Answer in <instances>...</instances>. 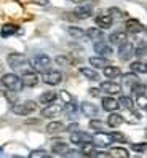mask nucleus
<instances>
[{
	"label": "nucleus",
	"mask_w": 147,
	"mask_h": 158,
	"mask_svg": "<svg viewBox=\"0 0 147 158\" xmlns=\"http://www.w3.org/2000/svg\"><path fill=\"white\" fill-rule=\"evenodd\" d=\"M125 27H126V32H130V34H141V32H144V26L137 19H128Z\"/></svg>",
	"instance_id": "nucleus-16"
},
{
	"label": "nucleus",
	"mask_w": 147,
	"mask_h": 158,
	"mask_svg": "<svg viewBox=\"0 0 147 158\" xmlns=\"http://www.w3.org/2000/svg\"><path fill=\"white\" fill-rule=\"evenodd\" d=\"M130 69L134 73H147V62L144 61H134L130 64Z\"/></svg>",
	"instance_id": "nucleus-26"
},
{
	"label": "nucleus",
	"mask_w": 147,
	"mask_h": 158,
	"mask_svg": "<svg viewBox=\"0 0 147 158\" xmlns=\"http://www.w3.org/2000/svg\"><path fill=\"white\" fill-rule=\"evenodd\" d=\"M93 13V6L91 5H83V6H78L75 11H74V16L77 18V19H86V18L91 16Z\"/></svg>",
	"instance_id": "nucleus-17"
},
{
	"label": "nucleus",
	"mask_w": 147,
	"mask_h": 158,
	"mask_svg": "<svg viewBox=\"0 0 147 158\" xmlns=\"http://www.w3.org/2000/svg\"><path fill=\"white\" fill-rule=\"evenodd\" d=\"M110 136H112V139H114V142H120V144H125L128 139H126V136L123 134V133H110Z\"/></svg>",
	"instance_id": "nucleus-39"
},
{
	"label": "nucleus",
	"mask_w": 147,
	"mask_h": 158,
	"mask_svg": "<svg viewBox=\"0 0 147 158\" xmlns=\"http://www.w3.org/2000/svg\"><path fill=\"white\" fill-rule=\"evenodd\" d=\"M18 31H19V27H18L16 24H5L2 27V31H0V35H2L3 39H8V37L18 34Z\"/></svg>",
	"instance_id": "nucleus-24"
},
{
	"label": "nucleus",
	"mask_w": 147,
	"mask_h": 158,
	"mask_svg": "<svg viewBox=\"0 0 147 158\" xmlns=\"http://www.w3.org/2000/svg\"><path fill=\"white\" fill-rule=\"evenodd\" d=\"M110 156H122V158H128L130 156V152L126 150V148H122V147H114L109 150Z\"/></svg>",
	"instance_id": "nucleus-30"
},
{
	"label": "nucleus",
	"mask_w": 147,
	"mask_h": 158,
	"mask_svg": "<svg viewBox=\"0 0 147 158\" xmlns=\"http://www.w3.org/2000/svg\"><path fill=\"white\" fill-rule=\"evenodd\" d=\"M66 129H67L69 133H74V131H77V129H78V123H77V122H74V123H70L69 126H66Z\"/></svg>",
	"instance_id": "nucleus-46"
},
{
	"label": "nucleus",
	"mask_w": 147,
	"mask_h": 158,
	"mask_svg": "<svg viewBox=\"0 0 147 158\" xmlns=\"http://www.w3.org/2000/svg\"><path fill=\"white\" fill-rule=\"evenodd\" d=\"M42 80H43V83L45 85H50V86H56V85H59V83L62 81V73L59 72V70H47L42 75Z\"/></svg>",
	"instance_id": "nucleus-5"
},
{
	"label": "nucleus",
	"mask_w": 147,
	"mask_h": 158,
	"mask_svg": "<svg viewBox=\"0 0 147 158\" xmlns=\"http://www.w3.org/2000/svg\"><path fill=\"white\" fill-rule=\"evenodd\" d=\"M0 153H2V147H0Z\"/></svg>",
	"instance_id": "nucleus-50"
},
{
	"label": "nucleus",
	"mask_w": 147,
	"mask_h": 158,
	"mask_svg": "<svg viewBox=\"0 0 147 158\" xmlns=\"http://www.w3.org/2000/svg\"><path fill=\"white\" fill-rule=\"evenodd\" d=\"M93 50H94L96 54H101V56H106V58L112 54V46L107 45L104 40H98V42H94Z\"/></svg>",
	"instance_id": "nucleus-12"
},
{
	"label": "nucleus",
	"mask_w": 147,
	"mask_h": 158,
	"mask_svg": "<svg viewBox=\"0 0 147 158\" xmlns=\"http://www.w3.org/2000/svg\"><path fill=\"white\" fill-rule=\"evenodd\" d=\"M72 2H83V0H72Z\"/></svg>",
	"instance_id": "nucleus-49"
},
{
	"label": "nucleus",
	"mask_w": 147,
	"mask_h": 158,
	"mask_svg": "<svg viewBox=\"0 0 147 158\" xmlns=\"http://www.w3.org/2000/svg\"><path fill=\"white\" fill-rule=\"evenodd\" d=\"M56 93L54 91H45V93H42V96L39 98V101L42 102V104H51V102H54L56 101Z\"/></svg>",
	"instance_id": "nucleus-27"
},
{
	"label": "nucleus",
	"mask_w": 147,
	"mask_h": 158,
	"mask_svg": "<svg viewBox=\"0 0 147 158\" xmlns=\"http://www.w3.org/2000/svg\"><path fill=\"white\" fill-rule=\"evenodd\" d=\"M128 40V35H126V32H123V31H115V32H112L109 35V42H110V45H122V43H125Z\"/></svg>",
	"instance_id": "nucleus-15"
},
{
	"label": "nucleus",
	"mask_w": 147,
	"mask_h": 158,
	"mask_svg": "<svg viewBox=\"0 0 147 158\" xmlns=\"http://www.w3.org/2000/svg\"><path fill=\"white\" fill-rule=\"evenodd\" d=\"M118 102H120V106H123V109L130 110V112H133V110H134V102H133V99H131V98H128V96H122Z\"/></svg>",
	"instance_id": "nucleus-31"
},
{
	"label": "nucleus",
	"mask_w": 147,
	"mask_h": 158,
	"mask_svg": "<svg viewBox=\"0 0 147 158\" xmlns=\"http://www.w3.org/2000/svg\"><path fill=\"white\" fill-rule=\"evenodd\" d=\"M94 23L98 27H101V29H110L114 24V19H112V16H110L107 11L104 13H99L96 18H94Z\"/></svg>",
	"instance_id": "nucleus-10"
},
{
	"label": "nucleus",
	"mask_w": 147,
	"mask_h": 158,
	"mask_svg": "<svg viewBox=\"0 0 147 158\" xmlns=\"http://www.w3.org/2000/svg\"><path fill=\"white\" fill-rule=\"evenodd\" d=\"M3 94H5V98H6V101L10 102V104H15L16 102V96H15V91H11V89H5L3 91Z\"/></svg>",
	"instance_id": "nucleus-41"
},
{
	"label": "nucleus",
	"mask_w": 147,
	"mask_h": 158,
	"mask_svg": "<svg viewBox=\"0 0 147 158\" xmlns=\"http://www.w3.org/2000/svg\"><path fill=\"white\" fill-rule=\"evenodd\" d=\"M104 75H106V78H109V80H114V78H117V77H120L122 75V70H120V67H117V66H107L104 67Z\"/></svg>",
	"instance_id": "nucleus-20"
},
{
	"label": "nucleus",
	"mask_w": 147,
	"mask_h": 158,
	"mask_svg": "<svg viewBox=\"0 0 147 158\" xmlns=\"http://www.w3.org/2000/svg\"><path fill=\"white\" fill-rule=\"evenodd\" d=\"M6 62H8V66H10L13 70H18L21 73L35 70L34 66H32V62L27 59L24 54H21V53H10V54H8V58H6Z\"/></svg>",
	"instance_id": "nucleus-1"
},
{
	"label": "nucleus",
	"mask_w": 147,
	"mask_h": 158,
	"mask_svg": "<svg viewBox=\"0 0 147 158\" xmlns=\"http://www.w3.org/2000/svg\"><path fill=\"white\" fill-rule=\"evenodd\" d=\"M51 150H53V153H56V155H66L69 152V145L66 142H56L51 147Z\"/></svg>",
	"instance_id": "nucleus-29"
},
{
	"label": "nucleus",
	"mask_w": 147,
	"mask_h": 158,
	"mask_svg": "<svg viewBox=\"0 0 147 158\" xmlns=\"http://www.w3.org/2000/svg\"><path fill=\"white\" fill-rule=\"evenodd\" d=\"M62 112H64V109H62L59 104H54V102H51V104H47V107H45V109H42V117H43V118H56V117H59Z\"/></svg>",
	"instance_id": "nucleus-6"
},
{
	"label": "nucleus",
	"mask_w": 147,
	"mask_h": 158,
	"mask_svg": "<svg viewBox=\"0 0 147 158\" xmlns=\"http://www.w3.org/2000/svg\"><path fill=\"white\" fill-rule=\"evenodd\" d=\"M93 142H94V145H99V147H107L114 142V139L110 136V133H104L103 129H101V131H98L93 136Z\"/></svg>",
	"instance_id": "nucleus-9"
},
{
	"label": "nucleus",
	"mask_w": 147,
	"mask_h": 158,
	"mask_svg": "<svg viewBox=\"0 0 147 158\" xmlns=\"http://www.w3.org/2000/svg\"><path fill=\"white\" fill-rule=\"evenodd\" d=\"M59 98H61V99H62L64 102H66V104H67V102H72V101H74V99H72V96H70V93L64 91V89H62V91L59 93Z\"/></svg>",
	"instance_id": "nucleus-44"
},
{
	"label": "nucleus",
	"mask_w": 147,
	"mask_h": 158,
	"mask_svg": "<svg viewBox=\"0 0 147 158\" xmlns=\"http://www.w3.org/2000/svg\"><path fill=\"white\" fill-rule=\"evenodd\" d=\"M136 104H137V107H139V109L147 110V94H145V93L136 96Z\"/></svg>",
	"instance_id": "nucleus-36"
},
{
	"label": "nucleus",
	"mask_w": 147,
	"mask_h": 158,
	"mask_svg": "<svg viewBox=\"0 0 147 158\" xmlns=\"http://www.w3.org/2000/svg\"><path fill=\"white\" fill-rule=\"evenodd\" d=\"M90 128L94 129V131H101V129L104 128V125H103L101 120H91V122H90Z\"/></svg>",
	"instance_id": "nucleus-42"
},
{
	"label": "nucleus",
	"mask_w": 147,
	"mask_h": 158,
	"mask_svg": "<svg viewBox=\"0 0 147 158\" xmlns=\"http://www.w3.org/2000/svg\"><path fill=\"white\" fill-rule=\"evenodd\" d=\"M120 107V102L114 98H103V109L106 112H115Z\"/></svg>",
	"instance_id": "nucleus-18"
},
{
	"label": "nucleus",
	"mask_w": 147,
	"mask_h": 158,
	"mask_svg": "<svg viewBox=\"0 0 147 158\" xmlns=\"http://www.w3.org/2000/svg\"><path fill=\"white\" fill-rule=\"evenodd\" d=\"M90 64H91L94 69H104L109 62H107V58H106V56H101V54H98V56H91V58H90Z\"/></svg>",
	"instance_id": "nucleus-21"
},
{
	"label": "nucleus",
	"mask_w": 147,
	"mask_h": 158,
	"mask_svg": "<svg viewBox=\"0 0 147 158\" xmlns=\"http://www.w3.org/2000/svg\"><path fill=\"white\" fill-rule=\"evenodd\" d=\"M11 110H13V114H16V115H23V117L24 115H31V114H34L37 110V102H34V101L15 102Z\"/></svg>",
	"instance_id": "nucleus-3"
},
{
	"label": "nucleus",
	"mask_w": 147,
	"mask_h": 158,
	"mask_svg": "<svg viewBox=\"0 0 147 158\" xmlns=\"http://www.w3.org/2000/svg\"><path fill=\"white\" fill-rule=\"evenodd\" d=\"M2 85L8 89H11L15 93H19L23 88H24V83H23V78L18 77L16 73H5L2 77Z\"/></svg>",
	"instance_id": "nucleus-2"
},
{
	"label": "nucleus",
	"mask_w": 147,
	"mask_h": 158,
	"mask_svg": "<svg viewBox=\"0 0 147 158\" xmlns=\"http://www.w3.org/2000/svg\"><path fill=\"white\" fill-rule=\"evenodd\" d=\"M90 94L94 96V98H98V96L101 94V88H91V89H90Z\"/></svg>",
	"instance_id": "nucleus-47"
},
{
	"label": "nucleus",
	"mask_w": 147,
	"mask_h": 158,
	"mask_svg": "<svg viewBox=\"0 0 147 158\" xmlns=\"http://www.w3.org/2000/svg\"><path fill=\"white\" fill-rule=\"evenodd\" d=\"M86 37L90 40H93V42H98V40H104V32L101 27H90V29L85 32Z\"/></svg>",
	"instance_id": "nucleus-19"
},
{
	"label": "nucleus",
	"mask_w": 147,
	"mask_h": 158,
	"mask_svg": "<svg viewBox=\"0 0 147 158\" xmlns=\"http://www.w3.org/2000/svg\"><path fill=\"white\" fill-rule=\"evenodd\" d=\"M131 148L134 152H145L147 150V144L145 142H141V144H133Z\"/></svg>",
	"instance_id": "nucleus-43"
},
{
	"label": "nucleus",
	"mask_w": 147,
	"mask_h": 158,
	"mask_svg": "<svg viewBox=\"0 0 147 158\" xmlns=\"http://www.w3.org/2000/svg\"><path fill=\"white\" fill-rule=\"evenodd\" d=\"M23 83H24V86H29V88H34L39 85V73H37L35 70L32 72H26L23 73Z\"/></svg>",
	"instance_id": "nucleus-13"
},
{
	"label": "nucleus",
	"mask_w": 147,
	"mask_h": 158,
	"mask_svg": "<svg viewBox=\"0 0 147 158\" xmlns=\"http://www.w3.org/2000/svg\"><path fill=\"white\" fill-rule=\"evenodd\" d=\"M123 78V83L126 86H130V88H133L134 85H137L141 80H139V77H137V73H134V72H128V73H125V75L122 77Z\"/></svg>",
	"instance_id": "nucleus-22"
},
{
	"label": "nucleus",
	"mask_w": 147,
	"mask_h": 158,
	"mask_svg": "<svg viewBox=\"0 0 147 158\" xmlns=\"http://www.w3.org/2000/svg\"><path fill=\"white\" fill-rule=\"evenodd\" d=\"M62 129H66V126H64L62 122H50L47 125V133L48 134H58L61 133Z\"/></svg>",
	"instance_id": "nucleus-25"
},
{
	"label": "nucleus",
	"mask_w": 147,
	"mask_h": 158,
	"mask_svg": "<svg viewBox=\"0 0 147 158\" xmlns=\"http://www.w3.org/2000/svg\"><path fill=\"white\" fill-rule=\"evenodd\" d=\"M99 88H101V91L107 93V94H120V93H122V86H120V83H115V81H112V80L103 81Z\"/></svg>",
	"instance_id": "nucleus-11"
},
{
	"label": "nucleus",
	"mask_w": 147,
	"mask_h": 158,
	"mask_svg": "<svg viewBox=\"0 0 147 158\" xmlns=\"http://www.w3.org/2000/svg\"><path fill=\"white\" fill-rule=\"evenodd\" d=\"M2 70H3V64H2V62H0V72H2Z\"/></svg>",
	"instance_id": "nucleus-48"
},
{
	"label": "nucleus",
	"mask_w": 147,
	"mask_h": 158,
	"mask_svg": "<svg viewBox=\"0 0 147 158\" xmlns=\"http://www.w3.org/2000/svg\"><path fill=\"white\" fill-rule=\"evenodd\" d=\"M29 156L31 158H47V156H50V153L45 150H32Z\"/></svg>",
	"instance_id": "nucleus-40"
},
{
	"label": "nucleus",
	"mask_w": 147,
	"mask_h": 158,
	"mask_svg": "<svg viewBox=\"0 0 147 158\" xmlns=\"http://www.w3.org/2000/svg\"><path fill=\"white\" fill-rule=\"evenodd\" d=\"M64 112L67 114V117L74 118V117L78 114V107L74 104V101H72V102H67V106H66V109H64Z\"/></svg>",
	"instance_id": "nucleus-32"
},
{
	"label": "nucleus",
	"mask_w": 147,
	"mask_h": 158,
	"mask_svg": "<svg viewBox=\"0 0 147 158\" xmlns=\"http://www.w3.org/2000/svg\"><path fill=\"white\" fill-rule=\"evenodd\" d=\"M67 32H69L70 37H74V39H82V37H85V35H86L85 31H82L80 27H74V26L69 27V31H67Z\"/></svg>",
	"instance_id": "nucleus-34"
},
{
	"label": "nucleus",
	"mask_w": 147,
	"mask_h": 158,
	"mask_svg": "<svg viewBox=\"0 0 147 158\" xmlns=\"http://www.w3.org/2000/svg\"><path fill=\"white\" fill-rule=\"evenodd\" d=\"M80 110H82V114H83L85 117H88V118H94L99 114V109L94 104H91V102H82Z\"/></svg>",
	"instance_id": "nucleus-14"
},
{
	"label": "nucleus",
	"mask_w": 147,
	"mask_h": 158,
	"mask_svg": "<svg viewBox=\"0 0 147 158\" xmlns=\"http://www.w3.org/2000/svg\"><path fill=\"white\" fill-rule=\"evenodd\" d=\"M107 13L112 16L114 21H118V19H122V18H125V13H122L120 10H117V8H109Z\"/></svg>",
	"instance_id": "nucleus-37"
},
{
	"label": "nucleus",
	"mask_w": 147,
	"mask_h": 158,
	"mask_svg": "<svg viewBox=\"0 0 147 158\" xmlns=\"http://www.w3.org/2000/svg\"><path fill=\"white\" fill-rule=\"evenodd\" d=\"M134 54L136 56H144V54H147V42H141V43H137L134 46Z\"/></svg>",
	"instance_id": "nucleus-33"
},
{
	"label": "nucleus",
	"mask_w": 147,
	"mask_h": 158,
	"mask_svg": "<svg viewBox=\"0 0 147 158\" xmlns=\"http://www.w3.org/2000/svg\"><path fill=\"white\" fill-rule=\"evenodd\" d=\"M32 66L39 72H47L51 67V58L48 56V54H43V53L35 54L34 59H32Z\"/></svg>",
	"instance_id": "nucleus-4"
},
{
	"label": "nucleus",
	"mask_w": 147,
	"mask_h": 158,
	"mask_svg": "<svg viewBox=\"0 0 147 158\" xmlns=\"http://www.w3.org/2000/svg\"><path fill=\"white\" fill-rule=\"evenodd\" d=\"M80 73H82L83 77H86L88 80H93V81L99 80L98 72H96V70H93V69H90V67H80Z\"/></svg>",
	"instance_id": "nucleus-28"
},
{
	"label": "nucleus",
	"mask_w": 147,
	"mask_h": 158,
	"mask_svg": "<svg viewBox=\"0 0 147 158\" xmlns=\"http://www.w3.org/2000/svg\"><path fill=\"white\" fill-rule=\"evenodd\" d=\"M70 142L75 144V145H82V144H86V142H93V136L83 133V131H74L70 133Z\"/></svg>",
	"instance_id": "nucleus-8"
},
{
	"label": "nucleus",
	"mask_w": 147,
	"mask_h": 158,
	"mask_svg": "<svg viewBox=\"0 0 147 158\" xmlns=\"http://www.w3.org/2000/svg\"><path fill=\"white\" fill-rule=\"evenodd\" d=\"M94 153V142H86L82 144V155H93Z\"/></svg>",
	"instance_id": "nucleus-35"
},
{
	"label": "nucleus",
	"mask_w": 147,
	"mask_h": 158,
	"mask_svg": "<svg viewBox=\"0 0 147 158\" xmlns=\"http://www.w3.org/2000/svg\"><path fill=\"white\" fill-rule=\"evenodd\" d=\"M134 54V45L131 42H125L122 45H118V58H120L122 61H128L130 58H133Z\"/></svg>",
	"instance_id": "nucleus-7"
},
{
	"label": "nucleus",
	"mask_w": 147,
	"mask_h": 158,
	"mask_svg": "<svg viewBox=\"0 0 147 158\" xmlns=\"http://www.w3.org/2000/svg\"><path fill=\"white\" fill-rule=\"evenodd\" d=\"M125 122V118L120 115V114H110L109 118H107V125L110 128H118V126H122Z\"/></svg>",
	"instance_id": "nucleus-23"
},
{
	"label": "nucleus",
	"mask_w": 147,
	"mask_h": 158,
	"mask_svg": "<svg viewBox=\"0 0 147 158\" xmlns=\"http://www.w3.org/2000/svg\"><path fill=\"white\" fill-rule=\"evenodd\" d=\"M131 89V94H134V96H137V94H142V93H145L147 91V86L145 85H142V83L139 81L137 85H134L133 88H130Z\"/></svg>",
	"instance_id": "nucleus-38"
},
{
	"label": "nucleus",
	"mask_w": 147,
	"mask_h": 158,
	"mask_svg": "<svg viewBox=\"0 0 147 158\" xmlns=\"http://www.w3.org/2000/svg\"><path fill=\"white\" fill-rule=\"evenodd\" d=\"M56 62L59 64V66H69V59H67V56H56Z\"/></svg>",
	"instance_id": "nucleus-45"
}]
</instances>
